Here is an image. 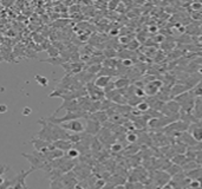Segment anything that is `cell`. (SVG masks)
Segmentation results:
<instances>
[{
    "instance_id": "obj_1",
    "label": "cell",
    "mask_w": 202,
    "mask_h": 189,
    "mask_svg": "<svg viewBox=\"0 0 202 189\" xmlns=\"http://www.w3.org/2000/svg\"><path fill=\"white\" fill-rule=\"evenodd\" d=\"M64 130L66 131H71L72 134H82L85 132V125L79 121V120H73V121H69L65 123L59 124Z\"/></svg>"
},
{
    "instance_id": "obj_2",
    "label": "cell",
    "mask_w": 202,
    "mask_h": 189,
    "mask_svg": "<svg viewBox=\"0 0 202 189\" xmlns=\"http://www.w3.org/2000/svg\"><path fill=\"white\" fill-rule=\"evenodd\" d=\"M188 130L191 137L197 143H202V122H196L194 124H190Z\"/></svg>"
},
{
    "instance_id": "obj_3",
    "label": "cell",
    "mask_w": 202,
    "mask_h": 189,
    "mask_svg": "<svg viewBox=\"0 0 202 189\" xmlns=\"http://www.w3.org/2000/svg\"><path fill=\"white\" fill-rule=\"evenodd\" d=\"M99 131H100V123H98L95 118H92V116H90L85 123V134L96 135Z\"/></svg>"
},
{
    "instance_id": "obj_4",
    "label": "cell",
    "mask_w": 202,
    "mask_h": 189,
    "mask_svg": "<svg viewBox=\"0 0 202 189\" xmlns=\"http://www.w3.org/2000/svg\"><path fill=\"white\" fill-rule=\"evenodd\" d=\"M111 82V77H108V76H97L96 79H93V84L98 87V89H102L104 90L105 86Z\"/></svg>"
},
{
    "instance_id": "obj_5",
    "label": "cell",
    "mask_w": 202,
    "mask_h": 189,
    "mask_svg": "<svg viewBox=\"0 0 202 189\" xmlns=\"http://www.w3.org/2000/svg\"><path fill=\"white\" fill-rule=\"evenodd\" d=\"M52 144H53V147H54L56 149H59V150H62V151H67V150H70V149L73 147V144H72L70 141H66V140L56 141V142H53Z\"/></svg>"
},
{
    "instance_id": "obj_6",
    "label": "cell",
    "mask_w": 202,
    "mask_h": 189,
    "mask_svg": "<svg viewBox=\"0 0 202 189\" xmlns=\"http://www.w3.org/2000/svg\"><path fill=\"white\" fill-rule=\"evenodd\" d=\"M115 83V87L117 89V90H123V89H127L128 86H129V83H130V80L128 79V78H118L116 82H114Z\"/></svg>"
},
{
    "instance_id": "obj_7",
    "label": "cell",
    "mask_w": 202,
    "mask_h": 189,
    "mask_svg": "<svg viewBox=\"0 0 202 189\" xmlns=\"http://www.w3.org/2000/svg\"><path fill=\"white\" fill-rule=\"evenodd\" d=\"M173 161H174V163L176 164V165H184L189 160L183 155V154H176L174 157H173Z\"/></svg>"
},
{
    "instance_id": "obj_8",
    "label": "cell",
    "mask_w": 202,
    "mask_h": 189,
    "mask_svg": "<svg viewBox=\"0 0 202 189\" xmlns=\"http://www.w3.org/2000/svg\"><path fill=\"white\" fill-rule=\"evenodd\" d=\"M102 64H92L91 66H87L86 67V71L89 72V73H91V74H98L99 72H100V70H102Z\"/></svg>"
},
{
    "instance_id": "obj_9",
    "label": "cell",
    "mask_w": 202,
    "mask_h": 189,
    "mask_svg": "<svg viewBox=\"0 0 202 189\" xmlns=\"http://www.w3.org/2000/svg\"><path fill=\"white\" fill-rule=\"evenodd\" d=\"M65 156H67L70 160H73V161H74V160H77V158L80 156V152H79L74 147H72L70 150L66 151V155H65Z\"/></svg>"
},
{
    "instance_id": "obj_10",
    "label": "cell",
    "mask_w": 202,
    "mask_h": 189,
    "mask_svg": "<svg viewBox=\"0 0 202 189\" xmlns=\"http://www.w3.org/2000/svg\"><path fill=\"white\" fill-rule=\"evenodd\" d=\"M43 62H45V63H50V64H52V65H63V64H64V62H65V59H64V58H62V57H52V58H50V59H45V60H43Z\"/></svg>"
},
{
    "instance_id": "obj_11",
    "label": "cell",
    "mask_w": 202,
    "mask_h": 189,
    "mask_svg": "<svg viewBox=\"0 0 202 189\" xmlns=\"http://www.w3.org/2000/svg\"><path fill=\"white\" fill-rule=\"evenodd\" d=\"M136 109H137L140 112H147V111L150 109V107H149V104H148L145 101H142V102H140V103L136 105Z\"/></svg>"
},
{
    "instance_id": "obj_12",
    "label": "cell",
    "mask_w": 202,
    "mask_h": 189,
    "mask_svg": "<svg viewBox=\"0 0 202 189\" xmlns=\"http://www.w3.org/2000/svg\"><path fill=\"white\" fill-rule=\"evenodd\" d=\"M125 138H127L128 143H131V144H133V143H135V142H137V140H138L137 134H135V132H133V131H129V132L127 134Z\"/></svg>"
},
{
    "instance_id": "obj_13",
    "label": "cell",
    "mask_w": 202,
    "mask_h": 189,
    "mask_svg": "<svg viewBox=\"0 0 202 189\" xmlns=\"http://www.w3.org/2000/svg\"><path fill=\"white\" fill-rule=\"evenodd\" d=\"M34 79H36V82H38L42 86H46V85L49 84V79L45 78V77H43V76H40V74L34 76Z\"/></svg>"
},
{
    "instance_id": "obj_14",
    "label": "cell",
    "mask_w": 202,
    "mask_h": 189,
    "mask_svg": "<svg viewBox=\"0 0 202 189\" xmlns=\"http://www.w3.org/2000/svg\"><path fill=\"white\" fill-rule=\"evenodd\" d=\"M110 150H111L112 152H120V151L123 150V145H122L121 143H118V142H114V143L111 144V147H110Z\"/></svg>"
},
{
    "instance_id": "obj_15",
    "label": "cell",
    "mask_w": 202,
    "mask_h": 189,
    "mask_svg": "<svg viewBox=\"0 0 202 189\" xmlns=\"http://www.w3.org/2000/svg\"><path fill=\"white\" fill-rule=\"evenodd\" d=\"M127 189H143V184L137 183V182H129L125 185Z\"/></svg>"
},
{
    "instance_id": "obj_16",
    "label": "cell",
    "mask_w": 202,
    "mask_h": 189,
    "mask_svg": "<svg viewBox=\"0 0 202 189\" xmlns=\"http://www.w3.org/2000/svg\"><path fill=\"white\" fill-rule=\"evenodd\" d=\"M131 40H134V38H131V37H128V36H123V37H120L118 38V42L121 43V44H123V45H128Z\"/></svg>"
},
{
    "instance_id": "obj_17",
    "label": "cell",
    "mask_w": 202,
    "mask_h": 189,
    "mask_svg": "<svg viewBox=\"0 0 202 189\" xmlns=\"http://www.w3.org/2000/svg\"><path fill=\"white\" fill-rule=\"evenodd\" d=\"M138 46H140V43L137 42V39H134V40H131V42L127 45V49H129V50H136Z\"/></svg>"
},
{
    "instance_id": "obj_18",
    "label": "cell",
    "mask_w": 202,
    "mask_h": 189,
    "mask_svg": "<svg viewBox=\"0 0 202 189\" xmlns=\"http://www.w3.org/2000/svg\"><path fill=\"white\" fill-rule=\"evenodd\" d=\"M189 187H190V188H194V189H198V188L201 187V183H200L198 180H191V181L189 182Z\"/></svg>"
},
{
    "instance_id": "obj_19",
    "label": "cell",
    "mask_w": 202,
    "mask_h": 189,
    "mask_svg": "<svg viewBox=\"0 0 202 189\" xmlns=\"http://www.w3.org/2000/svg\"><path fill=\"white\" fill-rule=\"evenodd\" d=\"M133 64H134V62H133L131 59H123V60H122V65H123L124 67H131Z\"/></svg>"
},
{
    "instance_id": "obj_20",
    "label": "cell",
    "mask_w": 202,
    "mask_h": 189,
    "mask_svg": "<svg viewBox=\"0 0 202 189\" xmlns=\"http://www.w3.org/2000/svg\"><path fill=\"white\" fill-rule=\"evenodd\" d=\"M191 6H193V10H194V11H200V10H202V3H193Z\"/></svg>"
},
{
    "instance_id": "obj_21",
    "label": "cell",
    "mask_w": 202,
    "mask_h": 189,
    "mask_svg": "<svg viewBox=\"0 0 202 189\" xmlns=\"http://www.w3.org/2000/svg\"><path fill=\"white\" fill-rule=\"evenodd\" d=\"M24 116H30L31 114H32V109L31 108H29V107H25L24 109H23V112H21Z\"/></svg>"
},
{
    "instance_id": "obj_22",
    "label": "cell",
    "mask_w": 202,
    "mask_h": 189,
    "mask_svg": "<svg viewBox=\"0 0 202 189\" xmlns=\"http://www.w3.org/2000/svg\"><path fill=\"white\" fill-rule=\"evenodd\" d=\"M7 110H9V108L6 104H0V114H5V112H7Z\"/></svg>"
},
{
    "instance_id": "obj_23",
    "label": "cell",
    "mask_w": 202,
    "mask_h": 189,
    "mask_svg": "<svg viewBox=\"0 0 202 189\" xmlns=\"http://www.w3.org/2000/svg\"><path fill=\"white\" fill-rule=\"evenodd\" d=\"M157 30H158L157 26H150V27H149V31H150V32H157Z\"/></svg>"
},
{
    "instance_id": "obj_24",
    "label": "cell",
    "mask_w": 202,
    "mask_h": 189,
    "mask_svg": "<svg viewBox=\"0 0 202 189\" xmlns=\"http://www.w3.org/2000/svg\"><path fill=\"white\" fill-rule=\"evenodd\" d=\"M198 73L202 76V67H201V69H198Z\"/></svg>"
},
{
    "instance_id": "obj_25",
    "label": "cell",
    "mask_w": 202,
    "mask_h": 189,
    "mask_svg": "<svg viewBox=\"0 0 202 189\" xmlns=\"http://www.w3.org/2000/svg\"><path fill=\"white\" fill-rule=\"evenodd\" d=\"M3 182H4V180H3V178H1V177H0V184H1V183H3Z\"/></svg>"
},
{
    "instance_id": "obj_26",
    "label": "cell",
    "mask_w": 202,
    "mask_h": 189,
    "mask_svg": "<svg viewBox=\"0 0 202 189\" xmlns=\"http://www.w3.org/2000/svg\"><path fill=\"white\" fill-rule=\"evenodd\" d=\"M3 59H4V58L1 57V54H0V62H3Z\"/></svg>"
},
{
    "instance_id": "obj_27",
    "label": "cell",
    "mask_w": 202,
    "mask_h": 189,
    "mask_svg": "<svg viewBox=\"0 0 202 189\" xmlns=\"http://www.w3.org/2000/svg\"><path fill=\"white\" fill-rule=\"evenodd\" d=\"M4 90H5V89H4V87H0V91H1V92H3V91H4Z\"/></svg>"
}]
</instances>
